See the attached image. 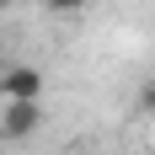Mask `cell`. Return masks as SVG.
Instances as JSON below:
<instances>
[{
    "instance_id": "6da1fadb",
    "label": "cell",
    "mask_w": 155,
    "mask_h": 155,
    "mask_svg": "<svg viewBox=\"0 0 155 155\" xmlns=\"http://www.w3.org/2000/svg\"><path fill=\"white\" fill-rule=\"evenodd\" d=\"M43 70H32V64H11L5 75H0V96L5 102H43Z\"/></svg>"
},
{
    "instance_id": "7a4b0ae2",
    "label": "cell",
    "mask_w": 155,
    "mask_h": 155,
    "mask_svg": "<svg viewBox=\"0 0 155 155\" xmlns=\"http://www.w3.org/2000/svg\"><path fill=\"white\" fill-rule=\"evenodd\" d=\"M38 123H43V107L38 102H5V112H0V139L16 144V139H27V134H38Z\"/></svg>"
},
{
    "instance_id": "3957f363",
    "label": "cell",
    "mask_w": 155,
    "mask_h": 155,
    "mask_svg": "<svg viewBox=\"0 0 155 155\" xmlns=\"http://www.w3.org/2000/svg\"><path fill=\"white\" fill-rule=\"evenodd\" d=\"M43 5H48L54 16H75V11H86L91 0H43Z\"/></svg>"
},
{
    "instance_id": "277c9868",
    "label": "cell",
    "mask_w": 155,
    "mask_h": 155,
    "mask_svg": "<svg viewBox=\"0 0 155 155\" xmlns=\"http://www.w3.org/2000/svg\"><path fill=\"white\" fill-rule=\"evenodd\" d=\"M5 5H11V0H0V11H5Z\"/></svg>"
}]
</instances>
